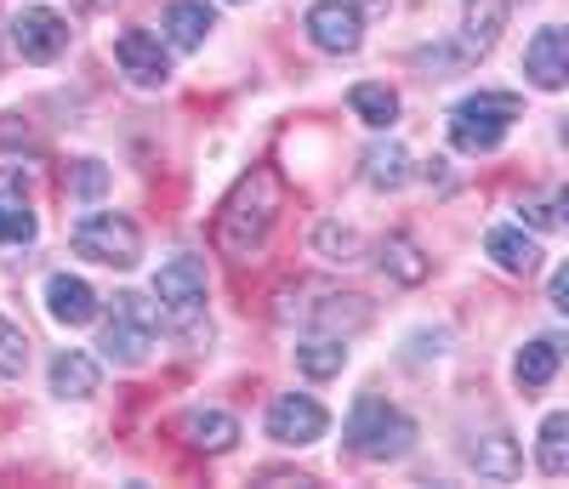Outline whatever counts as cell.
<instances>
[{
	"instance_id": "obj_13",
	"label": "cell",
	"mask_w": 569,
	"mask_h": 489,
	"mask_svg": "<svg viewBox=\"0 0 569 489\" xmlns=\"http://www.w3.org/2000/svg\"><path fill=\"white\" fill-rule=\"evenodd\" d=\"M177 432H182L194 450L222 456V450H233V438H240V421H233L228 410H188V416L177 421Z\"/></svg>"
},
{
	"instance_id": "obj_29",
	"label": "cell",
	"mask_w": 569,
	"mask_h": 489,
	"mask_svg": "<svg viewBox=\"0 0 569 489\" xmlns=\"http://www.w3.org/2000/svg\"><path fill=\"white\" fill-rule=\"evenodd\" d=\"M552 308H569V273H552Z\"/></svg>"
},
{
	"instance_id": "obj_27",
	"label": "cell",
	"mask_w": 569,
	"mask_h": 489,
	"mask_svg": "<svg viewBox=\"0 0 569 489\" xmlns=\"http://www.w3.org/2000/svg\"><path fill=\"white\" fill-rule=\"evenodd\" d=\"M525 222L530 228H558V200H525Z\"/></svg>"
},
{
	"instance_id": "obj_12",
	"label": "cell",
	"mask_w": 569,
	"mask_h": 489,
	"mask_svg": "<svg viewBox=\"0 0 569 489\" xmlns=\"http://www.w3.org/2000/svg\"><path fill=\"white\" fill-rule=\"evenodd\" d=\"M46 308H52V319L58 325H91L98 319V290H91L86 279H74V273H52L46 279Z\"/></svg>"
},
{
	"instance_id": "obj_26",
	"label": "cell",
	"mask_w": 569,
	"mask_h": 489,
	"mask_svg": "<svg viewBox=\"0 0 569 489\" xmlns=\"http://www.w3.org/2000/svg\"><path fill=\"white\" fill-rule=\"evenodd\" d=\"M313 244L325 257H337V262H353V251H359V233L353 228H337V222H325L319 233H313Z\"/></svg>"
},
{
	"instance_id": "obj_30",
	"label": "cell",
	"mask_w": 569,
	"mask_h": 489,
	"mask_svg": "<svg viewBox=\"0 0 569 489\" xmlns=\"http://www.w3.org/2000/svg\"><path fill=\"white\" fill-rule=\"evenodd\" d=\"M348 7H365V12H382L388 0H348Z\"/></svg>"
},
{
	"instance_id": "obj_20",
	"label": "cell",
	"mask_w": 569,
	"mask_h": 489,
	"mask_svg": "<svg viewBox=\"0 0 569 489\" xmlns=\"http://www.w3.org/2000/svg\"><path fill=\"white\" fill-rule=\"evenodd\" d=\"M297 365H302V376H313V381L337 376V370L348 365L342 336H302V341H297Z\"/></svg>"
},
{
	"instance_id": "obj_1",
	"label": "cell",
	"mask_w": 569,
	"mask_h": 489,
	"mask_svg": "<svg viewBox=\"0 0 569 489\" xmlns=\"http://www.w3.org/2000/svg\"><path fill=\"white\" fill-rule=\"evenodd\" d=\"M279 206H284V188H279V177H273L268 166L246 171L240 182H233V193H228L222 217H217V244H222L228 257H251V251H262L268 228L279 222Z\"/></svg>"
},
{
	"instance_id": "obj_7",
	"label": "cell",
	"mask_w": 569,
	"mask_h": 489,
	"mask_svg": "<svg viewBox=\"0 0 569 489\" xmlns=\"http://www.w3.org/2000/svg\"><path fill=\"white\" fill-rule=\"evenodd\" d=\"M325 427H330V416H325V405L319 399H308V393H279L273 405H268V438L273 445H319L325 438Z\"/></svg>"
},
{
	"instance_id": "obj_18",
	"label": "cell",
	"mask_w": 569,
	"mask_h": 489,
	"mask_svg": "<svg viewBox=\"0 0 569 489\" xmlns=\"http://www.w3.org/2000/svg\"><path fill=\"white\" fill-rule=\"evenodd\" d=\"M348 109H353L365 126L388 131V126L399 120V91H393V86H382V80H359V86L348 91Z\"/></svg>"
},
{
	"instance_id": "obj_14",
	"label": "cell",
	"mask_w": 569,
	"mask_h": 489,
	"mask_svg": "<svg viewBox=\"0 0 569 489\" xmlns=\"http://www.w3.org/2000/svg\"><path fill=\"white\" fill-rule=\"evenodd\" d=\"M98 381H103L98 359L80 353V348H69V353L52 359V393L58 399H91V393H98Z\"/></svg>"
},
{
	"instance_id": "obj_21",
	"label": "cell",
	"mask_w": 569,
	"mask_h": 489,
	"mask_svg": "<svg viewBox=\"0 0 569 489\" xmlns=\"http://www.w3.org/2000/svg\"><path fill=\"white\" fill-rule=\"evenodd\" d=\"M365 182L370 188H405L410 182V154L399 149V142H376V149L365 154Z\"/></svg>"
},
{
	"instance_id": "obj_15",
	"label": "cell",
	"mask_w": 569,
	"mask_h": 489,
	"mask_svg": "<svg viewBox=\"0 0 569 489\" xmlns=\"http://www.w3.org/2000/svg\"><path fill=\"white\" fill-rule=\"evenodd\" d=\"M211 29H217V18H211V7H200V0H177V7H166V40L177 46V52L206 46Z\"/></svg>"
},
{
	"instance_id": "obj_8",
	"label": "cell",
	"mask_w": 569,
	"mask_h": 489,
	"mask_svg": "<svg viewBox=\"0 0 569 489\" xmlns=\"http://www.w3.org/2000/svg\"><path fill=\"white\" fill-rule=\"evenodd\" d=\"M308 40L330 58L359 52V40H365L359 7H348V0H319V7H308Z\"/></svg>"
},
{
	"instance_id": "obj_5",
	"label": "cell",
	"mask_w": 569,
	"mask_h": 489,
	"mask_svg": "<svg viewBox=\"0 0 569 489\" xmlns=\"http://www.w3.org/2000/svg\"><path fill=\"white\" fill-rule=\"evenodd\" d=\"M69 244H74L80 257L103 262V268H137V257H142V233H137V222H131V217H114V211H91V217H80L74 233H69Z\"/></svg>"
},
{
	"instance_id": "obj_6",
	"label": "cell",
	"mask_w": 569,
	"mask_h": 489,
	"mask_svg": "<svg viewBox=\"0 0 569 489\" xmlns=\"http://www.w3.org/2000/svg\"><path fill=\"white\" fill-rule=\"evenodd\" d=\"M154 297H160V313L177 330H200V319H206V262L200 257H171L154 273Z\"/></svg>"
},
{
	"instance_id": "obj_16",
	"label": "cell",
	"mask_w": 569,
	"mask_h": 489,
	"mask_svg": "<svg viewBox=\"0 0 569 489\" xmlns=\"http://www.w3.org/2000/svg\"><path fill=\"white\" fill-rule=\"evenodd\" d=\"M485 251L507 268V273H536L541 268V244L530 233H518V228H490L485 233Z\"/></svg>"
},
{
	"instance_id": "obj_28",
	"label": "cell",
	"mask_w": 569,
	"mask_h": 489,
	"mask_svg": "<svg viewBox=\"0 0 569 489\" xmlns=\"http://www.w3.org/2000/svg\"><path fill=\"white\" fill-rule=\"evenodd\" d=\"M103 182H109V177H103V166H98V160H86V166H80V177H74V193H98Z\"/></svg>"
},
{
	"instance_id": "obj_11",
	"label": "cell",
	"mask_w": 569,
	"mask_h": 489,
	"mask_svg": "<svg viewBox=\"0 0 569 489\" xmlns=\"http://www.w3.org/2000/svg\"><path fill=\"white\" fill-rule=\"evenodd\" d=\"M525 74L541 86V91H558L569 80V34L558 23L536 29V40L525 46Z\"/></svg>"
},
{
	"instance_id": "obj_23",
	"label": "cell",
	"mask_w": 569,
	"mask_h": 489,
	"mask_svg": "<svg viewBox=\"0 0 569 489\" xmlns=\"http://www.w3.org/2000/svg\"><path fill=\"white\" fill-rule=\"evenodd\" d=\"M382 268H388L399 285H421V279H427V257L416 251V244H410L405 233L382 239Z\"/></svg>"
},
{
	"instance_id": "obj_25",
	"label": "cell",
	"mask_w": 569,
	"mask_h": 489,
	"mask_svg": "<svg viewBox=\"0 0 569 489\" xmlns=\"http://www.w3.org/2000/svg\"><path fill=\"white\" fill-rule=\"evenodd\" d=\"M23 365H29V336L0 313V376H23Z\"/></svg>"
},
{
	"instance_id": "obj_9",
	"label": "cell",
	"mask_w": 569,
	"mask_h": 489,
	"mask_svg": "<svg viewBox=\"0 0 569 489\" xmlns=\"http://www.w3.org/2000/svg\"><path fill=\"white\" fill-rule=\"evenodd\" d=\"M12 46H18L23 63H52V58H63V46H69V23L58 12H46V7H23L12 18Z\"/></svg>"
},
{
	"instance_id": "obj_24",
	"label": "cell",
	"mask_w": 569,
	"mask_h": 489,
	"mask_svg": "<svg viewBox=\"0 0 569 489\" xmlns=\"http://www.w3.org/2000/svg\"><path fill=\"white\" fill-rule=\"evenodd\" d=\"M541 472L547 478L569 472V416H547L541 421Z\"/></svg>"
},
{
	"instance_id": "obj_19",
	"label": "cell",
	"mask_w": 569,
	"mask_h": 489,
	"mask_svg": "<svg viewBox=\"0 0 569 489\" xmlns=\"http://www.w3.org/2000/svg\"><path fill=\"white\" fill-rule=\"evenodd\" d=\"M34 239V211L23 200V188L12 177H0V244H23Z\"/></svg>"
},
{
	"instance_id": "obj_3",
	"label": "cell",
	"mask_w": 569,
	"mask_h": 489,
	"mask_svg": "<svg viewBox=\"0 0 569 489\" xmlns=\"http://www.w3.org/2000/svg\"><path fill=\"white\" fill-rule=\"evenodd\" d=\"M410 438H416V421L399 416L388 399H376V393H359L353 410H348V445L370 461H399L410 450Z\"/></svg>"
},
{
	"instance_id": "obj_2",
	"label": "cell",
	"mask_w": 569,
	"mask_h": 489,
	"mask_svg": "<svg viewBox=\"0 0 569 489\" xmlns=\"http://www.w3.org/2000/svg\"><path fill=\"white\" fill-rule=\"evenodd\" d=\"M518 114H525V103L512 91H472L450 109V142L461 154H490V149H501V137Z\"/></svg>"
},
{
	"instance_id": "obj_17",
	"label": "cell",
	"mask_w": 569,
	"mask_h": 489,
	"mask_svg": "<svg viewBox=\"0 0 569 489\" xmlns=\"http://www.w3.org/2000/svg\"><path fill=\"white\" fill-rule=\"evenodd\" d=\"M558 359H563V348H558V336H536L525 353H518V365H512V376H518V387L525 393H541V387L558 376Z\"/></svg>"
},
{
	"instance_id": "obj_22",
	"label": "cell",
	"mask_w": 569,
	"mask_h": 489,
	"mask_svg": "<svg viewBox=\"0 0 569 489\" xmlns=\"http://www.w3.org/2000/svg\"><path fill=\"white\" fill-rule=\"evenodd\" d=\"M472 467H479L485 478H496V483H507V478L518 472V450H512V438H507V432H490L485 445H472Z\"/></svg>"
},
{
	"instance_id": "obj_10",
	"label": "cell",
	"mask_w": 569,
	"mask_h": 489,
	"mask_svg": "<svg viewBox=\"0 0 569 489\" xmlns=\"http://www.w3.org/2000/svg\"><path fill=\"white\" fill-rule=\"evenodd\" d=\"M114 63H120L137 86H166V74H171V63H166V52H160V40H154L149 29H120Z\"/></svg>"
},
{
	"instance_id": "obj_4",
	"label": "cell",
	"mask_w": 569,
	"mask_h": 489,
	"mask_svg": "<svg viewBox=\"0 0 569 489\" xmlns=\"http://www.w3.org/2000/svg\"><path fill=\"white\" fill-rule=\"evenodd\" d=\"M154 336H160V308L137 290H120L109 302V325H103V353L114 365H142L154 353Z\"/></svg>"
}]
</instances>
